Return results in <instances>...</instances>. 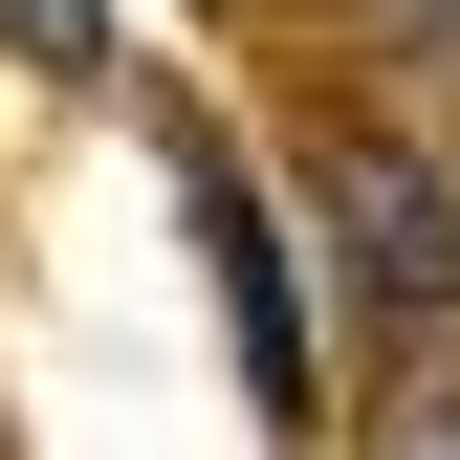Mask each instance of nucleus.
<instances>
[{"label":"nucleus","instance_id":"obj_2","mask_svg":"<svg viewBox=\"0 0 460 460\" xmlns=\"http://www.w3.org/2000/svg\"><path fill=\"white\" fill-rule=\"evenodd\" d=\"M198 219H219V307H242V373L263 394H307V329H285V242H263V198L198 154Z\"/></svg>","mask_w":460,"mask_h":460},{"label":"nucleus","instance_id":"obj_1","mask_svg":"<svg viewBox=\"0 0 460 460\" xmlns=\"http://www.w3.org/2000/svg\"><path fill=\"white\" fill-rule=\"evenodd\" d=\"M307 242H329V285L394 351L460 329V154L438 132H307Z\"/></svg>","mask_w":460,"mask_h":460},{"label":"nucleus","instance_id":"obj_4","mask_svg":"<svg viewBox=\"0 0 460 460\" xmlns=\"http://www.w3.org/2000/svg\"><path fill=\"white\" fill-rule=\"evenodd\" d=\"M0 44L22 66H110V0H0Z\"/></svg>","mask_w":460,"mask_h":460},{"label":"nucleus","instance_id":"obj_3","mask_svg":"<svg viewBox=\"0 0 460 460\" xmlns=\"http://www.w3.org/2000/svg\"><path fill=\"white\" fill-rule=\"evenodd\" d=\"M373 460H460V329H417V373L373 394Z\"/></svg>","mask_w":460,"mask_h":460},{"label":"nucleus","instance_id":"obj_5","mask_svg":"<svg viewBox=\"0 0 460 460\" xmlns=\"http://www.w3.org/2000/svg\"><path fill=\"white\" fill-rule=\"evenodd\" d=\"M373 44H394L417 88H460V0H373Z\"/></svg>","mask_w":460,"mask_h":460}]
</instances>
